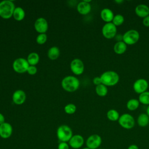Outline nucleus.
Masks as SVG:
<instances>
[{"label": "nucleus", "instance_id": "obj_1", "mask_svg": "<svg viewBox=\"0 0 149 149\" xmlns=\"http://www.w3.org/2000/svg\"><path fill=\"white\" fill-rule=\"evenodd\" d=\"M62 87L66 91L73 92L77 90L80 86V81L73 76H67L61 81Z\"/></svg>", "mask_w": 149, "mask_h": 149}, {"label": "nucleus", "instance_id": "obj_2", "mask_svg": "<svg viewBox=\"0 0 149 149\" xmlns=\"http://www.w3.org/2000/svg\"><path fill=\"white\" fill-rule=\"evenodd\" d=\"M15 9V4L12 1L4 0L0 2V16L5 19L10 18Z\"/></svg>", "mask_w": 149, "mask_h": 149}, {"label": "nucleus", "instance_id": "obj_3", "mask_svg": "<svg viewBox=\"0 0 149 149\" xmlns=\"http://www.w3.org/2000/svg\"><path fill=\"white\" fill-rule=\"evenodd\" d=\"M102 84L106 86H113L116 85L119 80V74L115 71L108 70L101 74L100 76Z\"/></svg>", "mask_w": 149, "mask_h": 149}, {"label": "nucleus", "instance_id": "obj_4", "mask_svg": "<svg viewBox=\"0 0 149 149\" xmlns=\"http://www.w3.org/2000/svg\"><path fill=\"white\" fill-rule=\"evenodd\" d=\"M56 136L60 142H68L73 136V131L69 126L62 125L57 129Z\"/></svg>", "mask_w": 149, "mask_h": 149}, {"label": "nucleus", "instance_id": "obj_5", "mask_svg": "<svg viewBox=\"0 0 149 149\" xmlns=\"http://www.w3.org/2000/svg\"><path fill=\"white\" fill-rule=\"evenodd\" d=\"M140 38V34L136 30H129L122 36V41L126 45H133L136 43Z\"/></svg>", "mask_w": 149, "mask_h": 149}, {"label": "nucleus", "instance_id": "obj_6", "mask_svg": "<svg viewBox=\"0 0 149 149\" xmlns=\"http://www.w3.org/2000/svg\"><path fill=\"white\" fill-rule=\"evenodd\" d=\"M119 125L125 129H131L135 125V120L132 115L129 113H123L118 119Z\"/></svg>", "mask_w": 149, "mask_h": 149}, {"label": "nucleus", "instance_id": "obj_7", "mask_svg": "<svg viewBox=\"0 0 149 149\" xmlns=\"http://www.w3.org/2000/svg\"><path fill=\"white\" fill-rule=\"evenodd\" d=\"M29 66L30 65L27 59L23 58H18L16 59L12 64L13 70L19 73H23L26 72Z\"/></svg>", "mask_w": 149, "mask_h": 149}, {"label": "nucleus", "instance_id": "obj_8", "mask_svg": "<svg viewBox=\"0 0 149 149\" xmlns=\"http://www.w3.org/2000/svg\"><path fill=\"white\" fill-rule=\"evenodd\" d=\"M117 29L112 22L106 23L102 28L103 36L107 39H112L116 36Z\"/></svg>", "mask_w": 149, "mask_h": 149}, {"label": "nucleus", "instance_id": "obj_9", "mask_svg": "<svg viewBox=\"0 0 149 149\" xmlns=\"http://www.w3.org/2000/svg\"><path fill=\"white\" fill-rule=\"evenodd\" d=\"M102 143L101 137L97 134H93L88 137L86 140V147L90 149H98Z\"/></svg>", "mask_w": 149, "mask_h": 149}, {"label": "nucleus", "instance_id": "obj_10", "mask_svg": "<svg viewBox=\"0 0 149 149\" xmlns=\"http://www.w3.org/2000/svg\"><path fill=\"white\" fill-rule=\"evenodd\" d=\"M70 68L71 71L76 75L81 74L84 70V63L83 61L79 58H75L71 61Z\"/></svg>", "mask_w": 149, "mask_h": 149}, {"label": "nucleus", "instance_id": "obj_11", "mask_svg": "<svg viewBox=\"0 0 149 149\" xmlns=\"http://www.w3.org/2000/svg\"><path fill=\"white\" fill-rule=\"evenodd\" d=\"M148 87V83L144 79H138L133 83V88L134 91L140 94L147 91Z\"/></svg>", "mask_w": 149, "mask_h": 149}, {"label": "nucleus", "instance_id": "obj_12", "mask_svg": "<svg viewBox=\"0 0 149 149\" xmlns=\"http://www.w3.org/2000/svg\"><path fill=\"white\" fill-rule=\"evenodd\" d=\"M84 143V137L80 134H74L68 141L69 146L73 149L80 148Z\"/></svg>", "mask_w": 149, "mask_h": 149}, {"label": "nucleus", "instance_id": "obj_13", "mask_svg": "<svg viewBox=\"0 0 149 149\" xmlns=\"http://www.w3.org/2000/svg\"><path fill=\"white\" fill-rule=\"evenodd\" d=\"M34 29L39 34L45 33L48 29V24L44 17H39L34 22Z\"/></svg>", "mask_w": 149, "mask_h": 149}, {"label": "nucleus", "instance_id": "obj_14", "mask_svg": "<svg viewBox=\"0 0 149 149\" xmlns=\"http://www.w3.org/2000/svg\"><path fill=\"white\" fill-rule=\"evenodd\" d=\"M13 132L12 126L8 122H4L0 125V137L3 139L9 138Z\"/></svg>", "mask_w": 149, "mask_h": 149}, {"label": "nucleus", "instance_id": "obj_15", "mask_svg": "<svg viewBox=\"0 0 149 149\" xmlns=\"http://www.w3.org/2000/svg\"><path fill=\"white\" fill-rule=\"evenodd\" d=\"M26 100V93L22 90H17L12 94V101L16 105L23 104Z\"/></svg>", "mask_w": 149, "mask_h": 149}, {"label": "nucleus", "instance_id": "obj_16", "mask_svg": "<svg viewBox=\"0 0 149 149\" xmlns=\"http://www.w3.org/2000/svg\"><path fill=\"white\" fill-rule=\"evenodd\" d=\"M91 1L84 0L80 2L77 5V10L78 12L83 15H86L89 13L91 9V6L90 2Z\"/></svg>", "mask_w": 149, "mask_h": 149}, {"label": "nucleus", "instance_id": "obj_17", "mask_svg": "<svg viewBox=\"0 0 149 149\" xmlns=\"http://www.w3.org/2000/svg\"><path fill=\"white\" fill-rule=\"evenodd\" d=\"M114 16L113 12L109 8H104L100 13V16L102 20L106 23L112 22Z\"/></svg>", "mask_w": 149, "mask_h": 149}, {"label": "nucleus", "instance_id": "obj_18", "mask_svg": "<svg viewBox=\"0 0 149 149\" xmlns=\"http://www.w3.org/2000/svg\"><path fill=\"white\" fill-rule=\"evenodd\" d=\"M136 14L142 18L149 15V7L145 4L138 5L135 8Z\"/></svg>", "mask_w": 149, "mask_h": 149}, {"label": "nucleus", "instance_id": "obj_19", "mask_svg": "<svg viewBox=\"0 0 149 149\" xmlns=\"http://www.w3.org/2000/svg\"><path fill=\"white\" fill-rule=\"evenodd\" d=\"M127 49V45L123 41H117L113 46V51L117 54H122Z\"/></svg>", "mask_w": 149, "mask_h": 149}, {"label": "nucleus", "instance_id": "obj_20", "mask_svg": "<svg viewBox=\"0 0 149 149\" xmlns=\"http://www.w3.org/2000/svg\"><path fill=\"white\" fill-rule=\"evenodd\" d=\"M137 122L139 126L146 127L149 123V116L147 113H141L137 118Z\"/></svg>", "mask_w": 149, "mask_h": 149}, {"label": "nucleus", "instance_id": "obj_21", "mask_svg": "<svg viewBox=\"0 0 149 149\" xmlns=\"http://www.w3.org/2000/svg\"><path fill=\"white\" fill-rule=\"evenodd\" d=\"M13 17L17 21L22 20L25 17V12L24 9L19 6L15 8L13 13Z\"/></svg>", "mask_w": 149, "mask_h": 149}, {"label": "nucleus", "instance_id": "obj_22", "mask_svg": "<svg viewBox=\"0 0 149 149\" xmlns=\"http://www.w3.org/2000/svg\"><path fill=\"white\" fill-rule=\"evenodd\" d=\"M60 55V51L59 49L55 46L51 47L47 52L48 57L51 60H55Z\"/></svg>", "mask_w": 149, "mask_h": 149}, {"label": "nucleus", "instance_id": "obj_23", "mask_svg": "<svg viewBox=\"0 0 149 149\" xmlns=\"http://www.w3.org/2000/svg\"><path fill=\"white\" fill-rule=\"evenodd\" d=\"M27 61L30 65L35 66L40 61V56L36 52H31L27 56Z\"/></svg>", "mask_w": 149, "mask_h": 149}, {"label": "nucleus", "instance_id": "obj_24", "mask_svg": "<svg viewBox=\"0 0 149 149\" xmlns=\"http://www.w3.org/2000/svg\"><path fill=\"white\" fill-rule=\"evenodd\" d=\"M140 105V102L139 100L132 98L129 100L126 104V107L127 109L130 111H134L138 108Z\"/></svg>", "mask_w": 149, "mask_h": 149}, {"label": "nucleus", "instance_id": "obj_25", "mask_svg": "<svg viewBox=\"0 0 149 149\" xmlns=\"http://www.w3.org/2000/svg\"><path fill=\"white\" fill-rule=\"evenodd\" d=\"M107 117L109 120L115 122V121L118 120V119L120 117V115H119V112L116 110L112 109L109 110L107 112Z\"/></svg>", "mask_w": 149, "mask_h": 149}, {"label": "nucleus", "instance_id": "obj_26", "mask_svg": "<svg viewBox=\"0 0 149 149\" xmlns=\"http://www.w3.org/2000/svg\"><path fill=\"white\" fill-rule=\"evenodd\" d=\"M95 92L100 97H104L108 93L107 86L103 84H99L95 87Z\"/></svg>", "mask_w": 149, "mask_h": 149}, {"label": "nucleus", "instance_id": "obj_27", "mask_svg": "<svg viewBox=\"0 0 149 149\" xmlns=\"http://www.w3.org/2000/svg\"><path fill=\"white\" fill-rule=\"evenodd\" d=\"M139 101L140 103L149 105V91H145L139 95Z\"/></svg>", "mask_w": 149, "mask_h": 149}, {"label": "nucleus", "instance_id": "obj_28", "mask_svg": "<svg viewBox=\"0 0 149 149\" xmlns=\"http://www.w3.org/2000/svg\"><path fill=\"white\" fill-rule=\"evenodd\" d=\"M124 20H125L124 17L122 15L117 14V15L114 16L112 23L115 26H120V25L122 24L124 22Z\"/></svg>", "mask_w": 149, "mask_h": 149}, {"label": "nucleus", "instance_id": "obj_29", "mask_svg": "<svg viewBox=\"0 0 149 149\" xmlns=\"http://www.w3.org/2000/svg\"><path fill=\"white\" fill-rule=\"evenodd\" d=\"M64 111L68 114H73L76 111V106L72 103L68 104L65 105L64 108Z\"/></svg>", "mask_w": 149, "mask_h": 149}, {"label": "nucleus", "instance_id": "obj_30", "mask_svg": "<svg viewBox=\"0 0 149 149\" xmlns=\"http://www.w3.org/2000/svg\"><path fill=\"white\" fill-rule=\"evenodd\" d=\"M47 40V36L45 33L39 34L36 37V42L38 44H44Z\"/></svg>", "mask_w": 149, "mask_h": 149}, {"label": "nucleus", "instance_id": "obj_31", "mask_svg": "<svg viewBox=\"0 0 149 149\" xmlns=\"http://www.w3.org/2000/svg\"><path fill=\"white\" fill-rule=\"evenodd\" d=\"M37 72V69L36 68V66H32V65H30L27 69V72L31 75H34Z\"/></svg>", "mask_w": 149, "mask_h": 149}, {"label": "nucleus", "instance_id": "obj_32", "mask_svg": "<svg viewBox=\"0 0 149 149\" xmlns=\"http://www.w3.org/2000/svg\"><path fill=\"white\" fill-rule=\"evenodd\" d=\"M69 145L67 142H60L58 146V149H69Z\"/></svg>", "mask_w": 149, "mask_h": 149}, {"label": "nucleus", "instance_id": "obj_33", "mask_svg": "<svg viewBox=\"0 0 149 149\" xmlns=\"http://www.w3.org/2000/svg\"><path fill=\"white\" fill-rule=\"evenodd\" d=\"M93 83H94L95 86H98V85H99V84H102L100 76V77H98V76L95 77L93 79Z\"/></svg>", "mask_w": 149, "mask_h": 149}, {"label": "nucleus", "instance_id": "obj_34", "mask_svg": "<svg viewBox=\"0 0 149 149\" xmlns=\"http://www.w3.org/2000/svg\"><path fill=\"white\" fill-rule=\"evenodd\" d=\"M143 24L146 27H149V15L145 17L143 19Z\"/></svg>", "mask_w": 149, "mask_h": 149}, {"label": "nucleus", "instance_id": "obj_35", "mask_svg": "<svg viewBox=\"0 0 149 149\" xmlns=\"http://www.w3.org/2000/svg\"><path fill=\"white\" fill-rule=\"evenodd\" d=\"M127 149H139V148L136 144H130L127 147Z\"/></svg>", "mask_w": 149, "mask_h": 149}, {"label": "nucleus", "instance_id": "obj_36", "mask_svg": "<svg viewBox=\"0 0 149 149\" xmlns=\"http://www.w3.org/2000/svg\"><path fill=\"white\" fill-rule=\"evenodd\" d=\"M5 122V117L3 114L0 113V125Z\"/></svg>", "mask_w": 149, "mask_h": 149}, {"label": "nucleus", "instance_id": "obj_37", "mask_svg": "<svg viewBox=\"0 0 149 149\" xmlns=\"http://www.w3.org/2000/svg\"><path fill=\"white\" fill-rule=\"evenodd\" d=\"M115 2L117 3H122L123 2V0H116V1H115Z\"/></svg>", "mask_w": 149, "mask_h": 149}, {"label": "nucleus", "instance_id": "obj_38", "mask_svg": "<svg viewBox=\"0 0 149 149\" xmlns=\"http://www.w3.org/2000/svg\"><path fill=\"white\" fill-rule=\"evenodd\" d=\"M146 112H147V115H148V116H149V105H148V107H147V108Z\"/></svg>", "mask_w": 149, "mask_h": 149}, {"label": "nucleus", "instance_id": "obj_39", "mask_svg": "<svg viewBox=\"0 0 149 149\" xmlns=\"http://www.w3.org/2000/svg\"><path fill=\"white\" fill-rule=\"evenodd\" d=\"M81 149H90V148H88V147H84V148H81Z\"/></svg>", "mask_w": 149, "mask_h": 149}, {"label": "nucleus", "instance_id": "obj_40", "mask_svg": "<svg viewBox=\"0 0 149 149\" xmlns=\"http://www.w3.org/2000/svg\"><path fill=\"white\" fill-rule=\"evenodd\" d=\"M98 149H102V148H98Z\"/></svg>", "mask_w": 149, "mask_h": 149}]
</instances>
